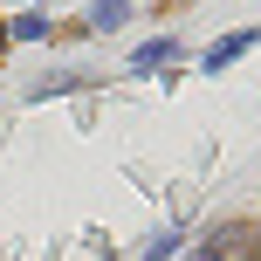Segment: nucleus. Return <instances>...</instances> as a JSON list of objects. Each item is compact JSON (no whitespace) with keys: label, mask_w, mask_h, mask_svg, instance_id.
Wrapping results in <instances>:
<instances>
[{"label":"nucleus","mask_w":261,"mask_h":261,"mask_svg":"<svg viewBox=\"0 0 261 261\" xmlns=\"http://www.w3.org/2000/svg\"><path fill=\"white\" fill-rule=\"evenodd\" d=\"M254 41H261V28H241V35H227V41H213V48H206V69H227V62H234V55H248Z\"/></svg>","instance_id":"nucleus-1"},{"label":"nucleus","mask_w":261,"mask_h":261,"mask_svg":"<svg viewBox=\"0 0 261 261\" xmlns=\"http://www.w3.org/2000/svg\"><path fill=\"white\" fill-rule=\"evenodd\" d=\"M172 55H179V41H172V35H165V41H144V48L130 55V69H158V62H172Z\"/></svg>","instance_id":"nucleus-2"},{"label":"nucleus","mask_w":261,"mask_h":261,"mask_svg":"<svg viewBox=\"0 0 261 261\" xmlns=\"http://www.w3.org/2000/svg\"><path fill=\"white\" fill-rule=\"evenodd\" d=\"M124 14H130V0H96V7H90V28H124Z\"/></svg>","instance_id":"nucleus-3"},{"label":"nucleus","mask_w":261,"mask_h":261,"mask_svg":"<svg viewBox=\"0 0 261 261\" xmlns=\"http://www.w3.org/2000/svg\"><path fill=\"white\" fill-rule=\"evenodd\" d=\"M14 35H21V41H41V35H48V21H41V14H21V21H14Z\"/></svg>","instance_id":"nucleus-4"}]
</instances>
